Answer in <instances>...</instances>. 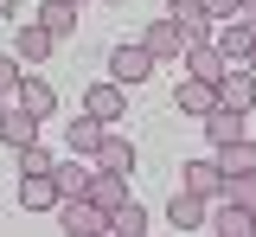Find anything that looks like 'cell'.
<instances>
[{"label": "cell", "mask_w": 256, "mask_h": 237, "mask_svg": "<svg viewBox=\"0 0 256 237\" xmlns=\"http://www.w3.org/2000/svg\"><path fill=\"white\" fill-rule=\"evenodd\" d=\"M154 52H148V45H141V38H134V45H116V52H109V77H116V84H148V77H154Z\"/></svg>", "instance_id": "cell-1"}, {"label": "cell", "mask_w": 256, "mask_h": 237, "mask_svg": "<svg viewBox=\"0 0 256 237\" xmlns=\"http://www.w3.org/2000/svg\"><path fill=\"white\" fill-rule=\"evenodd\" d=\"M84 116H90V122H102V128H109V122H122V116H128V96H122V84H116V77L90 84V90H84Z\"/></svg>", "instance_id": "cell-2"}, {"label": "cell", "mask_w": 256, "mask_h": 237, "mask_svg": "<svg viewBox=\"0 0 256 237\" xmlns=\"http://www.w3.org/2000/svg\"><path fill=\"white\" fill-rule=\"evenodd\" d=\"M173 20H180V38H186V52H192V45H212V38H218V20L205 13V0H173Z\"/></svg>", "instance_id": "cell-3"}, {"label": "cell", "mask_w": 256, "mask_h": 237, "mask_svg": "<svg viewBox=\"0 0 256 237\" xmlns=\"http://www.w3.org/2000/svg\"><path fill=\"white\" fill-rule=\"evenodd\" d=\"M212 45H218V52L230 58V64H250V52H256V20H250V13H237V20H224Z\"/></svg>", "instance_id": "cell-4"}, {"label": "cell", "mask_w": 256, "mask_h": 237, "mask_svg": "<svg viewBox=\"0 0 256 237\" xmlns=\"http://www.w3.org/2000/svg\"><path fill=\"white\" fill-rule=\"evenodd\" d=\"M180 192H192V199H224V167L218 160H186L180 167Z\"/></svg>", "instance_id": "cell-5"}, {"label": "cell", "mask_w": 256, "mask_h": 237, "mask_svg": "<svg viewBox=\"0 0 256 237\" xmlns=\"http://www.w3.org/2000/svg\"><path fill=\"white\" fill-rule=\"evenodd\" d=\"M58 224L70 237H96V231H109V212H102L96 199H64L58 205Z\"/></svg>", "instance_id": "cell-6"}, {"label": "cell", "mask_w": 256, "mask_h": 237, "mask_svg": "<svg viewBox=\"0 0 256 237\" xmlns=\"http://www.w3.org/2000/svg\"><path fill=\"white\" fill-rule=\"evenodd\" d=\"M218 109H230V116H250V109H256V77H250L244 64L224 70V84H218Z\"/></svg>", "instance_id": "cell-7"}, {"label": "cell", "mask_w": 256, "mask_h": 237, "mask_svg": "<svg viewBox=\"0 0 256 237\" xmlns=\"http://www.w3.org/2000/svg\"><path fill=\"white\" fill-rule=\"evenodd\" d=\"M52 52H58V38L45 32L38 20H20V32H13V58H20V64H45Z\"/></svg>", "instance_id": "cell-8"}, {"label": "cell", "mask_w": 256, "mask_h": 237, "mask_svg": "<svg viewBox=\"0 0 256 237\" xmlns=\"http://www.w3.org/2000/svg\"><path fill=\"white\" fill-rule=\"evenodd\" d=\"M13 109H26V116H38V122H52V116H58V90H52L45 77H32V70H26V84H20Z\"/></svg>", "instance_id": "cell-9"}, {"label": "cell", "mask_w": 256, "mask_h": 237, "mask_svg": "<svg viewBox=\"0 0 256 237\" xmlns=\"http://www.w3.org/2000/svg\"><path fill=\"white\" fill-rule=\"evenodd\" d=\"M90 160H96V173H134V160H141V154H134V141H128V135H116V128H109V135H102V148H96Z\"/></svg>", "instance_id": "cell-10"}, {"label": "cell", "mask_w": 256, "mask_h": 237, "mask_svg": "<svg viewBox=\"0 0 256 237\" xmlns=\"http://www.w3.org/2000/svg\"><path fill=\"white\" fill-rule=\"evenodd\" d=\"M205 231H212V237H256V212H250V205H224L218 199V212H212Z\"/></svg>", "instance_id": "cell-11"}, {"label": "cell", "mask_w": 256, "mask_h": 237, "mask_svg": "<svg viewBox=\"0 0 256 237\" xmlns=\"http://www.w3.org/2000/svg\"><path fill=\"white\" fill-rule=\"evenodd\" d=\"M180 109H186V116H198V122H205V116H212V109H218V84H205V77H180Z\"/></svg>", "instance_id": "cell-12"}, {"label": "cell", "mask_w": 256, "mask_h": 237, "mask_svg": "<svg viewBox=\"0 0 256 237\" xmlns=\"http://www.w3.org/2000/svg\"><path fill=\"white\" fill-rule=\"evenodd\" d=\"M141 45H148L154 58H186V38H180V20H154V26L141 32Z\"/></svg>", "instance_id": "cell-13"}, {"label": "cell", "mask_w": 256, "mask_h": 237, "mask_svg": "<svg viewBox=\"0 0 256 237\" xmlns=\"http://www.w3.org/2000/svg\"><path fill=\"white\" fill-rule=\"evenodd\" d=\"M224 70H230V58H224L218 45H192V52H186V77H205V84H224Z\"/></svg>", "instance_id": "cell-14"}, {"label": "cell", "mask_w": 256, "mask_h": 237, "mask_svg": "<svg viewBox=\"0 0 256 237\" xmlns=\"http://www.w3.org/2000/svg\"><path fill=\"white\" fill-rule=\"evenodd\" d=\"M32 20H38L45 32L58 38V45H64V38H70V32H77V6H70V0H45V6H38Z\"/></svg>", "instance_id": "cell-15"}, {"label": "cell", "mask_w": 256, "mask_h": 237, "mask_svg": "<svg viewBox=\"0 0 256 237\" xmlns=\"http://www.w3.org/2000/svg\"><path fill=\"white\" fill-rule=\"evenodd\" d=\"M0 141L20 154V148H38V116H26V109H6V122H0Z\"/></svg>", "instance_id": "cell-16"}, {"label": "cell", "mask_w": 256, "mask_h": 237, "mask_svg": "<svg viewBox=\"0 0 256 237\" xmlns=\"http://www.w3.org/2000/svg\"><path fill=\"white\" fill-rule=\"evenodd\" d=\"M90 199L116 218V212L128 205V173H96V180H90Z\"/></svg>", "instance_id": "cell-17"}, {"label": "cell", "mask_w": 256, "mask_h": 237, "mask_svg": "<svg viewBox=\"0 0 256 237\" xmlns=\"http://www.w3.org/2000/svg\"><path fill=\"white\" fill-rule=\"evenodd\" d=\"M52 180H58V192H64V199H90L96 167H77V154H70V160H58V167H52Z\"/></svg>", "instance_id": "cell-18"}, {"label": "cell", "mask_w": 256, "mask_h": 237, "mask_svg": "<svg viewBox=\"0 0 256 237\" xmlns=\"http://www.w3.org/2000/svg\"><path fill=\"white\" fill-rule=\"evenodd\" d=\"M20 205H26V212H58L64 192H58V180H52V173H45V180H20Z\"/></svg>", "instance_id": "cell-19"}, {"label": "cell", "mask_w": 256, "mask_h": 237, "mask_svg": "<svg viewBox=\"0 0 256 237\" xmlns=\"http://www.w3.org/2000/svg\"><path fill=\"white\" fill-rule=\"evenodd\" d=\"M102 135H109L102 122H90V116H77V122L64 128V148H70V154L84 160V154H96V148H102Z\"/></svg>", "instance_id": "cell-20"}, {"label": "cell", "mask_w": 256, "mask_h": 237, "mask_svg": "<svg viewBox=\"0 0 256 237\" xmlns=\"http://www.w3.org/2000/svg\"><path fill=\"white\" fill-rule=\"evenodd\" d=\"M166 218H173L180 231H205V224H212V218H205V199H192V192H173Z\"/></svg>", "instance_id": "cell-21"}, {"label": "cell", "mask_w": 256, "mask_h": 237, "mask_svg": "<svg viewBox=\"0 0 256 237\" xmlns=\"http://www.w3.org/2000/svg\"><path fill=\"white\" fill-rule=\"evenodd\" d=\"M205 141H212V148H230V141H244V116H230V109H212V116H205Z\"/></svg>", "instance_id": "cell-22"}, {"label": "cell", "mask_w": 256, "mask_h": 237, "mask_svg": "<svg viewBox=\"0 0 256 237\" xmlns=\"http://www.w3.org/2000/svg\"><path fill=\"white\" fill-rule=\"evenodd\" d=\"M218 167L224 173H256V141L244 135V141H230V148H218Z\"/></svg>", "instance_id": "cell-23"}, {"label": "cell", "mask_w": 256, "mask_h": 237, "mask_svg": "<svg viewBox=\"0 0 256 237\" xmlns=\"http://www.w3.org/2000/svg\"><path fill=\"white\" fill-rule=\"evenodd\" d=\"M109 237H148V212H141V205L128 199L122 212H116V218H109Z\"/></svg>", "instance_id": "cell-24"}, {"label": "cell", "mask_w": 256, "mask_h": 237, "mask_svg": "<svg viewBox=\"0 0 256 237\" xmlns=\"http://www.w3.org/2000/svg\"><path fill=\"white\" fill-rule=\"evenodd\" d=\"M224 205H250L256 212V173H224Z\"/></svg>", "instance_id": "cell-25"}, {"label": "cell", "mask_w": 256, "mask_h": 237, "mask_svg": "<svg viewBox=\"0 0 256 237\" xmlns=\"http://www.w3.org/2000/svg\"><path fill=\"white\" fill-rule=\"evenodd\" d=\"M20 84H26V64H20L13 52H0V96L13 102V96H20Z\"/></svg>", "instance_id": "cell-26"}, {"label": "cell", "mask_w": 256, "mask_h": 237, "mask_svg": "<svg viewBox=\"0 0 256 237\" xmlns=\"http://www.w3.org/2000/svg\"><path fill=\"white\" fill-rule=\"evenodd\" d=\"M52 167H58V160H52L45 148H20V180H45Z\"/></svg>", "instance_id": "cell-27"}, {"label": "cell", "mask_w": 256, "mask_h": 237, "mask_svg": "<svg viewBox=\"0 0 256 237\" xmlns=\"http://www.w3.org/2000/svg\"><path fill=\"white\" fill-rule=\"evenodd\" d=\"M205 13H212V20H218V26H224V20H237L244 6H237V0H205Z\"/></svg>", "instance_id": "cell-28"}, {"label": "cell", "mask_w": 256, "mask_h": 237, "mask_svg": "<svg viewBox=\"0 0 256 237\" xmlns=\"http://www.w3.org/2000/svg\"><path fill=\"white\" fill-rule=\"evenodd\" d=\"M6 109H13V102H6V96H0V122H6Z\"/></svg>", "instance_id": "cell-29"}, {"label": "cell", "mask_w": 256, "mask_h": 237, "mask_svg": "<svg viewBox=\"0 0 256 237\" xmlns=\"http://www.w3.org/2000/svg\"><path fill=\"white\" fill-rule=\"evenodd\" d=\"M237 6H244V13H256V0H237Z\"/></svg>", "instance_id": "cell-30"}, {"label": "cell", "mask_w": 256, "mask_h": 237, "mask_svg": "<svg viewBox=\"0 0 256 237\" xmlns=\"http://www.w3.org/2000/svg\"><path fill=\"white\" fill-rule=\"evenodd\" d=\"M244 70H250V77H256V52H250V64H244Z\"/></svg>", "instance_id": "cell-31"}, {"label": "cell", "mask_w": 256, "mask_h": 237, "mask_svg": "<svg viewBox=\"0 0 256 237\" xmlns=\"http://www.w3.org/2000/svg\"><path fill=\"white\" fill-rule=\"evenodd\" d=\"M0 13H13V0H0Z\"/></svg>", "instance_id": "cell-32"}, {"label": "cell", "mask_w": 256, "mask_h": 237, "mask_svg": "<svg viewBox=\"0 0 256 237\" xmlns=\"http://www.w3.org/2000/svg\"><path fill=\"white\" fill-rule=\"evenodd\" d=\"M109 6H122V0H109Z\"/></svg>", "instance_id": "cell-33"}, {"label": "cell", "mask_w": 256, "mask_h": 237, "mask_svg": "<svg viewBox=\"0 0 256 237\" xmlns=\"http://www.w3.org/2000/svg\"><path fill=\"white\" fill-rule=\"evenodd\" d=\"M70 6H84V0H70Z\"/></svg>", "instance_id": "cell-34"}, {"label": "cell", "mask_w": 256, "mask_h": 237, "mask_svg": "<svg viewBox=\"0 0 256 237\" xmlns=\"http://www.w3.org/2000/svg\"><path fill=\"white\" fill-rule=\"evenodd\" d=\"M96 237H109V231H96Z\"/></svg>", "instance_id": "cell-35"}, {"label": "cell", "mask_w": 256, "mask_h": 237, "mask_svg": "<svg viewBox=\"0 0 256 237\" xmlns=\"http://www.w3.org/2000/svg\"><path fill=\"white\" fill-rule=\"evenodd\" d=\"M250 20H256V13H250Z\"/></svg>", "instance_id": "cell-36"}]
</instances>
